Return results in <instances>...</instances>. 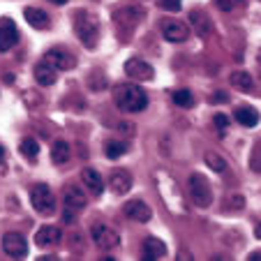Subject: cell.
I'll return each mask as SVG.
<instances>
[{
	"label": "cell",
	"mask_w": 261,
	"mask_h": 261,
	"mask_svg": "<svg viewBox=\"0 0 261 261\" xmlns=\"http://www.w3.org/2000/svg\"><path fill=\"white\" fill-rule=\"evenodd\" d=\"M114 99L116 107L120 111H127V114H139L148 107V95L143 93L141 86L134 84H118L114 88Z\"/></svg>",
	"instance_id": "1"
},
{
	"label": "cell",
	"mask_w": 261,
	"mask_h": 261,
	"mask_svg": "<svg viewBox=\"0 0 261 261\" xmlns=\"http://www.w3.org/2000/svg\"><path fill=\"white\" fill-rule=\"evenodd\" d=\"M72 25L74 33L79 37V42L86 49H93L99 42V21L95 14H90L88 10H76L72 14Z\"/></svg>",
	"instance_id": "2"
},
{
	"label": "cell",
	"mask_w": 261,
	"mask_h": 261,
	"mask_svg": "<svg viewBox=\"0 0 261 261\" xmlns=\"http://www.w3.org/2000/svg\"><path fill=\"white\" fill-rule=\"evenodd\" d=\"M30 201H33V208L42 215H51L56 213V197L51 192V188L46 182H37L33 190H30Z\"/></svg>",
	"instance_id": "3"
},
{
	"label": "cell",
	"mask_w": 261,
	"mask_h": 261,
	"mask_svg": "<svg viewBox=\"0 0 261 261\" xmlns=\"http://www.w3.org/2000/svg\"><path fill=\"white\" fill-rule=\"evenodd\" d=\"M188 188H190V199H192L199 208H208V206H211L213 190H211V182H208L201 173H192V176H190Z\"/></svg>",
	"instance_id": "4"
},
{
	"label": "cell",
	"mask_w": 261,
	"mask_h": 261,
	"mask_svg": "<svg viewBox=\"0 0 261 261\" xmlns=\"http://www.w3.org/2000/svg\"><path fill=\"white\" fill-rule=\"evenodd\" d=\"M90 236H93V243L99 250H116L120 243L118 231L111 229L109 224H95V227L90 229Z\"/></svg>",
	"instance_id": "5"
},
{
	"label": "cell",
	"mask_w": 261,
	"mask_h": 261,
	"mask_svg": "<svg viewBox=\"0 0 261 261\" xmlns=\"http://www.w3.org/2000/svg\"><path fill=\"white\" fill-rule=\"evenodd\" d=\"M160 30H162V37L167 42H185L190 37V25H185L182 21H176V19H164L160 23Z\"/></svg>",
	"instance_id": "6"
},
{
	"label": "cell",
	"mask_w": 261,
	"mask_h": 261,
	"mask_svg": "<svg viewBox=\"0 0 261 261\" xmlns=\"http://www.w3.org/2000/svg\"><path fill=\"white\" fill-rule=\"evenodd\" d=\"M44 63H49L54 69H72L76 67V58H74V54H69L67 49H63V46H56V49H49L44 54Z\"/></svg>",
	"instance_id": "7"
},
{
	"label": "cell",
	"mask_w": 261,
	"mask_h": 261,
	"mask_svg": "<svg viewBox=\"0 0 261 261\" xmlns=\"http://www.w3.org/2000/svg\"><path fill=\"white\" fill-rule=\"evenodd\" d=\"M16 42H19V28L10 16H3L0 19V51L14 49Z\"/></svg>",
	"instance_id": "8"
},
{
	"label": "cell",
	"mask_w": 261,
	"mask_h": 261,
	"mask_svg": "<svg viewBox=\"0 0 261 261\" xmlns=\"http://www.w3.org/2000/svg\"><path fill=\"white\" fill-rule=\"evenodd\" d=\"M3 250L12 259H23L28 254V243H25V238L21 233H7L3 238Z\"/></svg>",
	"instance_id": "9"
},
{
	"label": "cell",
	"mask_w": 261,
	"mask_h": 261,
	"mask_svg": "<svg viewBox=\"0 0 261 261\" xmlns=\"http://www.w3.org/2000/svg\"><path fill=\"white\" fill-rule=\"evenodd\" d=\"M125 72H127V76L129 79H134V81H150L155 76L153 67H150L146 60H141V58L127 60V63H125Z\"/></svg>",
	"instance_id": "10"
},
{
	"label": "cell",
	"mask_w": 261,
	"mask_h": 261,
	"mask_svg": "<svg viewBox=\"0 0 261 261\" xmlns=\"http://www.w3.org/2000/svg\"><path fill=\"white\" fill-rule=\"evenodd\" d=\"M143 14H146V12L141 10V7H137V5H127V7H123V10H118L116 12V23L118 25H123V28H129L132 30L134 25L139 23V21L143 19Z\"/></svg>",
	"instance_id": "11"
},
{
	"label": "cell",
	"mask_w": 261,
	"mask_h": 261,
	"mask_svg": "<svg viewBox=\"0 0 261 261\" xmlns=\"http://www.w3.org/2000/svg\"><path fill=\"white\" fill-rule=\"evenodd\" d=\"M63 201H65V206L72 208V211H81V208H86V203H88V197L84 194V190H81L79 185H65Z\"/></svg>",
	"instance_id": "12"
},
{
	"label": "cell",
	"mask_w": 261,
	"mask_h": 261,
	"mask_svg": "<svg viewBox=\"0 0 261 261\" xmlns=\"http://www.w3.org/2000/svg\"><path fill=\"white\" fill-rule=\"evenodd\" d=\"M109 185H111V192L127 194L129 188H132V176H129L127 169H114L109 173Z\"/></svg>",
	"instance_id": "13"
},
{
	"label": "cell",
	"mask_w": 261,
	"mask_h": 261,
	"mask_svg": "<svg viewBox=\"0 0 261 261\" xmlns=\"http://www.w3.org/2000/svg\"><path fill=\"white\" fill-rule=\"evenodd\" d=\"M125 215L129 217V220L134 222H148L150 217H153V211H150V206L148 203H143L141 199H132V201L125 203Z\"/></svg>",
	"instance_id": "14"
},
{
	"label": "cell",
	"mask_w": 261,
	"mask_h": 261,
	"mask_svg": "<svg viewBox=\"0 0 261 261\" xmlns=\"http://www.w3.org/2000/svg\"><path fill=\"white\" fill-rule=\"evenodd\" d=\"M141 247H143V259L158 261V259H164V256H167V245L155 236H148Z\"/></svg>",
	"instance_id": "15"
},
{
	"label": "cell",
	"mask_w": 261,
	"mask_h": 261,
	"mask_svg": "<svg viewBox=\"0 0 261 261\" xmlns=\"http://www.w3.org/2000/svg\"><path fill=\"white\" fill-rule=\"evenodd\" d=\"M190 25H192L194 33L201 35V37L211 35V30H213L211 19H208V14H206V12H201V10H192V12H190Z\"/></svg>",
	"instance_id": "16"
},
{
	"label": "cell",
	"mask_w": 261,
	"mask_h": 261,
	"mask_svg": "<svg viewBox=\"0 0 261 261\" xmlns=\"http://www.w3.org/2000/svg\"><path fill=\"white\" fill-rule=\"evenodd\" d=\"M81 180L86 182V188L90 190V194H93V197H99V194L104 192L102 176H99V171H95L93 167H88V169H84V171H81Z\"/></svg>",
	"instance_id": "17"
},
{
	"label": "cell",
	"mask_w": 261,
	"mask_h": 261,
	"mask_svg": "<svg viewBox=\"0 0 261 261\" xmlns=\"http://www.w3.org/2000/svg\"><path fill=\"white\" fill-rule=\"evenodd\" d=\"M23 16H25V21H28L33 28H37V30H46L51 25L49 14H46L44 10H37V7H25Z\"/></svg>",
	"instance_id": "18"
},
{
	"label": "cell",
	"mask_w": 261,
	"mask_h": 261,
	"mask_svg": "<svg viewBox=\"0 0 261 261\" xmlns=\"http://www.w3.org/2000/svg\"><path fill=\"white\" fill-rule=\"evenodd\" d=\"M35 79H37L40 86H54L56 79H58V69H54L49 63L42 60V63L35 67Z\"/></svg>",
	"instance_id": "19"
},
{
	"label": "cell",
	"mask_w": 261,
	"mask_h": 261,
	"mask_svg": "<svg viewBox=\"0 0 261 261\" xmlns=\"http://www.w3.org/2000/svg\"><path fill=\"white\" fill-rule=\"evenodd\" d=\"M58 241H60V229H56V227H42L37 231V236H35V243L40 247H51Z\"/></svg>",
	"instance_id": "20"
},
{
	"label": "cell",
	"mask_w": 261,
	"mask_h": 261,
	"mask_svg": "<svg viewBox=\"0 0 261 261\" xmlns=\"http://www.w3.org/2000/svg\"><path fill=\"white\" fill-rule=\"evenodd\" d=\"M233 116H236V120L243 127H254V125L259 123V114H256L252 107H238Z\"/></svg>",
	"instance_id": "21"
},
{
	"label": "cell",
	"mask_w": 261,
	"mask_h": 261,
	"mask_svg": "<svg viewBox=\"0 0 261 261\" xmlns=\"http://www.w3.org/2000/svg\"><path fill=\"white\" fill-rule=\"evenodd\" d=\"M69 143L67 141H56L54 146H51V160H54V164H65L69 160Z\"/></svg>",
	"instance_id": "22"
},
{
	"label": "cell",
	"mask_w": 261,
	"mask_h": 261,
	"mask_svg": "<svg viewBox=\"0 0 261 261\" xmlns=\"http://www.w3.org/2000/svg\"><path fill=\"white\" fill-rule=\"evenodd\" d=\"M19 148H21V153H23L28 160H35L37 155H40V143L35 141L33 137H25L23 141H21V146H19Z\"/></svg>",
	"instance_id": "23"
},
{
	"label": "cell",
	"mask_w": 261,
	"mask_h": 261,
	"mask_svg": "<svg viewBox=\"0 0 261 261\" xmlns=\"http://www.w3.org/2000/svg\"><path fill=\"white\" fill-rule=\"evenodd\" d=\"M231 86H236V88H241V90H252V76L247 72H233L231 74Z\"/></svg>",
	"instance_id": "24"
},
{
	"label": "cell",
	"mask_w": 261,
	"mask_h": 261,
	"mask_svg": "<svg viewBox=\"0 0 261 261\" xmlns=\"http://www.w3.org/2000/svg\"><path fill=\"white\" fill-rule=\"evenodd\" d=\"M173 102H176L178 107L188 109V107H192L194 104V97H192V93H190L188 88H180V90H173Z\"/></svg>",
	"instance_id": "25"
},
{
	"label": "cell",
	"mask_w": 261,
	"mask_h": 261,
	"mask_svg": "<svg viewBox=\"0 0 261 261\" xmlns=\"http://www.w3.org/2000/svg\"><path fill=\"white\" fill-rule=\"evenodd\" d=\"M104 153H107V158L116 160V158H120V155L127 153V146H125L123 141H109L107 148H104Z\"/></svg>",
	"instance_id": "26"
},
{
	"label": "cell",
	"mask_w": 261,
	"mask_h": 261,
	"mask_svg": "<svg viewBox=\"0 0 261 261\" xmlns=\"http://www.w3.org/2000/svg\"><path fill=\"white\" fill-rule=\"evenodd\" d=\"M206 162L211 164V169L217 171V173L227 171V162H224V158H220V155H215V153H206Z\"/></svg>",
	"instance_id": "27"
},
{
	"label": "cell",
	"mask_w": 261,
	"mask_h": 261,
	"mask_svg": "<svg viewBox=\"0 0 261 261\" xmlns=\"http://www.w3.org/2000/svg\"><path fill=\"white\" fill-rule=\"evenodd\" d=\"M250 164H252V171H254V173H261V141H256V146L252 148Z\"/></svg>",
	"instance_id": "28"
},
{
	"label": "cell",
	"mask_w": 261,
	"mask_h": 261,
	"mask_svg": "<svg viewBox=\"0 0 261 261\" xmlns=\"http://www.w3.org/2000/svg\"><path fill=\"white\" fill-rule=\"evenodd\" d=\"M158 7L167 12H180L182 0H158Z\"/></svg>",
	"instance_id": "29"
},
{
	"label": "cell",
	"mask_w": 261,
	"mask_h": 261,
	"mask_svg": "<svg viewBox=\"0 0 261 261\" xmlns=\"http://www.w3.org/2000/svg\"><path fill=\"white\" fill-rule=\"evenodd\" d=\"M215 5L224 12H231V10H236L238 5H243V0H215Z\"/></svg>",
	"instance_id": "30"
},
{
	"label": "cell",
	"mask_w": 261,
	"mask_h": 261,
	"mask_svg": "<svg viewBox=\"0 0 261 261\" xmlns=\"http://www.w3.org/2000/svg\"><path fill=\"white\" fill-rule=\"evenodd\" d=\"M213 123H215L217 127L222 129V132H224V129L229 127V118H227V116H224V114H215V118H213Z\"/></svg>",
	"instance_id": "31"
},
{
	"label": "cell",
	"mask_w": 261,
	"mask_h": 261,
	"mask_svg": "<svg viewBox=\"0 0 261 261\" xmlns=\"http://www.w3.org/2000/svg\"><path fill=\"white\" fill-rule=\"evenodd\" d=\"M229 99V95H224V93H215V95H211V102H227Z\"/></svg>",
	"instance_id": "32"
},
{
	"label": "cell",
	"mask_w": 261,
	"mask_h": 261,
	"mask_svg": "<svg viewBox=\"0 0 261 261\" xmlns=\"http://www.w3.org/2000/svg\"><path fill=\"white\" fill-rule=\"evenodd\" d=\"M250 259H252V261H256V259H261V252H254V254H250Z\"/></svg>",
	"instance_id": "33"
},
{
	"label": "cell",
	"mask_w": 261,
	"mask_h": 261,
	"mask_svg": "<svg viewBox=\"0 0 261 261\" xmlns=\"http://www.w3.org/2000/svg\"><path fill=\"white\" fill-rule=\"evenodd\" d=\"M5 155H7V153H5V148L0 146V162H3V160H5Z\"/></svg>",
	"instance_id": "34"
},
{
	"label": "cell",
	"mask_w": 261,
	"mask_h": 261,
	"mask_svg": "<svg viewBox=\"0 0 261 261\" xmlns=\"http://www.w3.org/2000/svg\"><path fill=\"white\" fill-rule=\"evenodd\" d=\"M49 3H54V5H65L67 0H49Z\"/></svg>",
	"instance_id": "35"
},
{
	"label": "cell",
	"mask_w": 261,
	"mask_h": 261,
	"mask_svg": "<svg viewBox=\"0 0 261 261\" xmlns=\"http://www.w3.org/2000/svg\"><path fill=\"white\" fill-rule=\"evenodd\" d=\"M256 236H259V238H261V227H256Z\"/></svg>",
	"instance_id": "36"
}]
</instances>
